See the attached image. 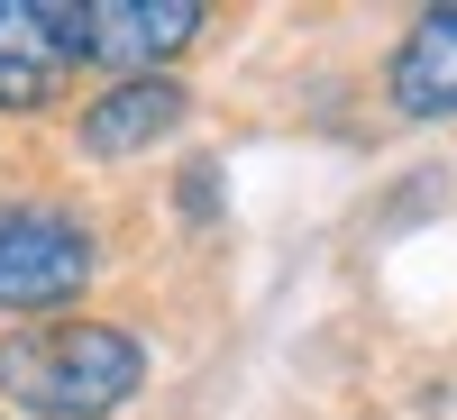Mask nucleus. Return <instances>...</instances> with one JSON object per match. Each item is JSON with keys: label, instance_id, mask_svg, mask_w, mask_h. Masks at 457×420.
Returning <instances> with one entry per match:
<instances>
[{"label": "nucleus", "instance_id": "nucleus-2", "mask_svg": "<svg viewBox=\"0 0 457 420\" xmlns=\"http://www.w3.org/2000/svg\"><path fill=\"white\" fill-rule=\"evenodd\" d=\"M92 284V238L64 210H0V311H55Z\"/></svg>", "mask_w": 457, "mask_h": 420}, {"label": "nucleus", "instance_id": "nucleus-5", "mask_svg": "<svg viewBox=\"0 0 457 420\" xmlns=\"http://www.w3.org/2000/svg\"><path fill=\"white\" fill-rule=\"evenodd\" d=\"M183 83H165V73H137V83H110L92 101V119H83V146L92 156H137V146H156L165 128H183Z\"/></svg>", "mask_w": 457, "mask_h": 420}, {"label": "nucleus", "instance_id": "nucleus-1", "mask_svg": "<svg viewBox=\"0 0 457 420\" xmlns=\"http://www.w3.org/2000/svg\"><path fill=\"white\" fill-rule=\"evenodd\" d=\"M137 338L110 320H64V329H28L0 338V393L28 402L37 420H110L137 393Z\"/></svg>", "mask_w": 457, "mask_h": 420}, {"label": "nucleus", "instance_id": "nucleus-3", "mask_svg": "<svg viewBox=\"0 0 457 420\" xmlns=\"http://www.w3.org/2000/svg\"><path fill=\"white\" fill-rule=\"evenodd\" d=\"M73 55H83L73 0H0V110H37Z\"/></svg>", "mask_w": 457, "mask_h": 420}, {"label": "nucleus", "instance_id": "nucleus-4", "mask_svg": "<svg viewBox=\"0 0 457 420\" xmlns=\"http://www.w3.org/2000/svg\"><path fill=\"white\" fill-rule=\"evenodd\" d=\"M193 37H202V0H92L83 10V55L120 64L129 83H137V64L193 46Z\"/></svg>", "mask_w": 457, "mask_h": 420}, {"label": "nucleus", "instance_id": "nucleus-6", "mask_svg": "<svg viewBox=\"0 0 457 420\" xmlns=\"http://www.w3.org/2000/svg\"><path fill=\"white\" fill-rule=\"evenodd\" d=\"M394 110L403 119H457V10H430L394 55Z\"/></svg>", "mask_w": 457, "mask_h": 420}]
</instances>
